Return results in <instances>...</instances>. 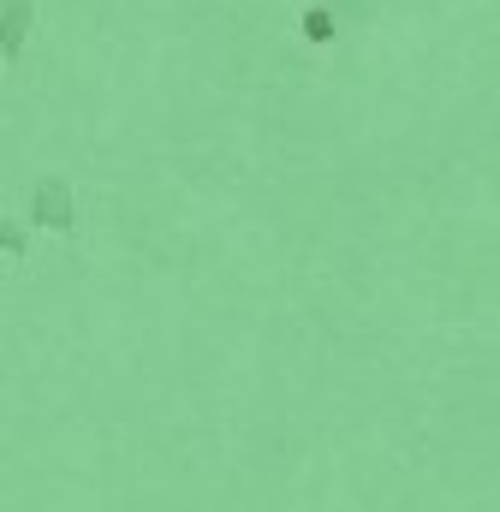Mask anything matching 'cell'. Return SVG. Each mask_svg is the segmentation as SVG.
Segmentation results:
<instances>
[{
  "instance_id": "cell-2",
  "label": "cell",
  "mask_w": 500,
  "mask_h": 512,
  "mask_svg": "<svg viewBox=\"0 0 500 512\" xmlns=\"http://www.w3.org/2000/svg\"><path fill=\"white\" fill-rule=\"evenodd\" d=\"M24 24H30V0H6V6H0V48H6V54H18Z\"/></svg>"
},
{
  "instance_id": "cell-3",
  "label": "cell",
  "mask_w": 500,
  "mask_h": 512,
  "mask_svg": "<svg viewBox=\"0 0 500 512\" xmlns=\"http://www.w3.org/2000/svg\"><path fill=\"white\" fill-rule=\"evenodd\" d=\"M304 30H310L316 42H328V36H334V24H328V12H310V24H304Z\"/></svg>"
},
{
  "instance_id": "cell-1",
  "label": "cell",
  "mask_w": 500,
  "mask_h": 512,
  "mask_svg": "<svg viewBox=\"0 0 500 512\" xmlns=\"http://www.w3.org/2000/svg\"><path fill=\"white\" fill-rule=\"evenodd\" d=\"M36 221L42 227H72V197H66V185H36Z\"/></svg>"
},
{
  "instance_id": "cell-4",
  "label": "cell",
  "mask_w": 500,
  "mask_h": 512,
  "mask_svg": "<svg viewBox=\"0 0 500 512\" xmlns=\"http://www.w3.org/2000/svg\"><path fill=\"white\" fill-rule=\"evenodd\" d=\"M0 251H12V256L24 251V245H18V233H6V227H0Z\"/></svg>"
}]
</instances>
